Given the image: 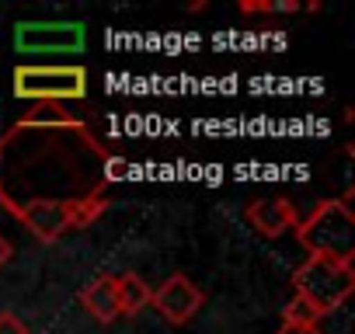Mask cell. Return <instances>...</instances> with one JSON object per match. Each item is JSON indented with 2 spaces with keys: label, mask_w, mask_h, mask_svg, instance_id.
<instances>
[{
  "label": "cell",
  "mask_w": 355,
  "mask_h": 334,
  "mask_svg": "<svg viewBox=\"0 0 355 334\" xmlns=\"http://www.w3.org/2000/svg\"><path fill=\"white\" fill-rule=\"evenodd\" d=\"M80 306L101 320V324H112L122 317V306H119V289H115V275H98L94 282H87L80 289Z\"/></svg>",
  "instance_id": "obj_8"
},
{
  "label": "cell",
  "mask_w": 355,
  "mask_h": 334,
  "mask_svg": "<svg viewBox=\"0 0 355 334\" xmlns=\"http://www.w3.org/2000/svg\"><path fill=\"white\" fill-rule=\"evenodd\" d=\"M248 223H251L261 237L275 240V237H282V234H289V230L300 227V213H296V206H293L289 199L268 195V199H254V202L248 206Z\"/></svg>",
  "instance_id": "obj_7"
},
{
  "label": "cell",
  "mask_w": 355,
  "mask_h": 334,
  "mask_svg": "<svg viewBox=\"0 0 355 334\" xmlns=\"http://www.w3.org/2000/svg\"><path fill=\"white\" fill-rule=\"evenodd\" d=\"M11 254H15V247H11V240L0 234V268H4L8 261H11Z\"/></svg>",
  "instance_id": "obj_14"
},
{
  "label": "cell",
  "mask_w": 355,
  "mask_h": 334,
  "mask_svg": "<svg viewBox=\"0 0 355 334\" xmlns=\"http://www.w3.org/2000/svg\"><path fill=\"white\" fill-rule=\"evenodd\" d=\"M317 320H320V317H317L303 299H296V296L282 306V324H317Z\"/></svg>",
  "instance_id": "obj_11"
},
{
  "label": "cell",
  "mask_w": 355,
  "mask_h": 334,
  "mask_svg": "<svg viewBox=\"0 0 355 334\" xmlns=\"http://www.w3.org/2000/svg\"><path fill=\"white\" fill-rule=\"evenodd\" d=\"M275 334H324L317 324H282Z\"/></svg>",
  "instance_id": "obj_13"
},
{
  "label": "cell",
  "mask_w": 355,
  "mask_h": 334,
  "mask_svg": "<svg viewBox=\"0 0 355 334\" xmlns=\"http://www.w3.org/2000/svg\"><path fill=\"white\" fill-rule=\"evenodd\" d=\"M0 334H28V324L18 313H0Z\"/></svg>",
  "instance_id": "obj_12"
},
{
  "label": "cell",
  "mask_w": 355,
  "mask_h": 334,
  "mask_svg": "<svg viewBox=\"0 0 355 334\" xmlns=\"http://www.w3.org/2000/svg\"><path fill=\"white\" fill-rule=\"evenodd\" d=\"M115 289H119V306H122V313H139L143 306H150L153 289H150L139 275H115Z\"/></svg>",
  "instance_id": "obj_9"
},
{
  "label": "cell",
  "mask_w": 355,
  "mask_h": 334,
  "mask_svg": "<svg viewBox=\"0 0 355 334\" xmlns=\"http://www.w3.org/2000/svg\"><path fill=\"white\" fill-rule=\"evenodd\" d=\"M293 289H296V299H303L317 317H324V313H334L352 296L355 268L338 265V261H324V258H306L293 272Z\"/></svg>",
  "instance_id": "obj_3"
},
{
  "label": "cell",
  "mask_w": 355,
  "mask_h": 334,
  "mask_svg": "<svg viewBox=\"0 0 355 334\" xmlns=\"http://www.w3.org/2000/svg\"><path fill=\"white\" fill-rule=\"evenodd\" d=\"M241 15H296L303 11L300 0H241Z\"/></svg>",
  "instance_id": "obj_10"
},
{
  "label": "cell",
  "mask_w": 355,
  "mask_h": 334,
  "mask_svg": "<svg viewBox=\"0 0 355 334\" xmlns=\"http://www.w3.org/2000/svg\"><path fill=\"white\" fill-rule=\"evenodd\" d=\"M296 240L310 258L352 265V258H355V213H352L348 199L320 202L306 220H300Z\"/></svg>",
  "instance_id": "obj_2"
},
{
  "label": "cell",
  "mask_w": 355,
  "mask_h": 334,
  "mask_svg": "<svg viewBox=\"0 0 355 334\" xmlns=\"http://www.w3.org/2000/svg\"><path fill=\"white\" fill-rule=\"evenodd\" d=\"M150 303L157 306V313L164 317V320H171V324H189L199 310H202V303H206V296H202V289L189 279V275H171L153 296H150Z\"/></svg>",
  "instance_id": "obj_6"
},
{
  "label": "cell",
  "mask_w": 355,
  "mask_h": 334,
  "mask_svg": "<svg viewBox=\"0 0 355 334\" xmlns=\"http://www.w3.org/2000/svg\"><path fill=\"white\" fill-rule=\"evenodd\" d=\"M15 98L60 105L87 98V70L84 67H18L15 70Z\"/></svg>",
  "instance_id": "obj_4"
},
{
  "label": "cell",
  "mask_w": 355,
  "mask_h": 334,
  "mask_svg": "<svg viewBox=\"0 0 355 334\" xmlns=\"http://www.w3.org/2000/svg\"><path fill=\"white\" fill-rule=\"evenodd\" d=\"M15 46L25 53H77L84 49V25L80 21H28L18 25Z\"/></svg>",
  "instance_id": "obj_5"
},
{
  "label": "cell",
  "mask_w": 355,
  "mask_h": 334,
  "mask_svg": "<svg viewBox=\"0 0 355 334\" xmlns=\"http://www.w3.org/2000/svg\"><path fill=\"white\" fill-rule=\"evenodd\" d=\"M122 175L125 164L60 105H42L0 136V202L39 240L87 230Z\"/></svg>",
  "instance_id": "obj_1"
}]
</instances>
